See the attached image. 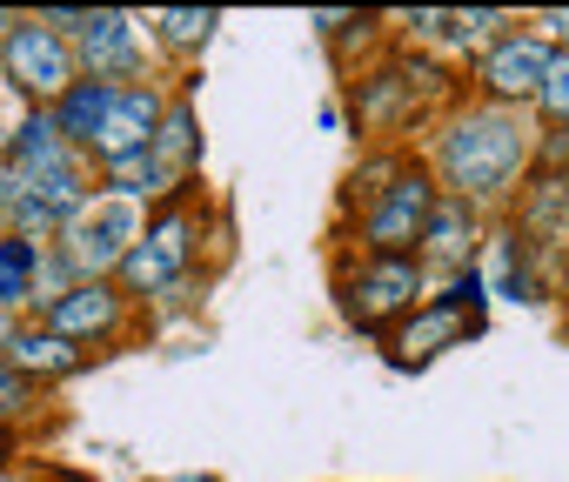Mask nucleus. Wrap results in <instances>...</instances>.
<instances>
[{"mask_svg":"<svg viewBox=\"0 0 569 482\" xmlns=\"http://www.w3.org/2000/svg\"><path fill=\"white\" fill-rule=\"evenodd\" d=\"M188 262H194V201L174 188L161 201V214L141 221V241L128 249V262L114 275H121L128 295H161V289H174L188 275Z\"/></svg>","mask_w":569,"mask_h":482,"instance_id":"4","label":"nucleus"},{"mask_svg":"<svg viewBox=\"0 0 569 482\" xmlns=\"http://www.w3.org/2000/svg\"><path fill=\"white\" fill-rule=\"evenodd\" d=\"M0 74H8L34 108H54V101L81 81V68H74V41H61L54 28H41V21L28 14V21L8 28V48H0Z\"/></svg>","mask_w":569,"mask_h":482,"instance_id":"7","label":"nucleus"},{"mask_svg":"<svg viewBox=\"0 0 569 482\" xmlns=\"http://www.w3.org/2000/svg\"><path fill=\"white\" fill-rule=\"evenodd\" d=\"M542 28H549V34H542L549 48H569V8H549V14H542Z\"/></svg>","mask_w":569,"mask_h":482,"instance_id":"21","label":"nucleus"},{"mask_svg":"<svg viewBox=\"0 0 569 482\" xmlns=\"http://www.w3.org/2000/svg\"><path fill=\"white\" fill-rule=\"evenodd\" d=\"M429 208H436L429 174L396 161V168H389V188H369V208H362V249H369V255H416Z\"/></svg>","mask_w":569,"mask_h":482,"instance_id":"6","label":"nucleus"},{"mask_svg":"<svg viewBox=\"0 0 569 482\" xmlns=\"http://www.w3.org/2000/svg\"><path fill=\"white\" fill-rule=\"evenodd\" d=\"M74 68H81V81L128 88V74L141 68V21L134 14H88V28L74 34Z\"/></svg>","mask_w":569,"mask_h":482,"instance_id":"12","label":"nucleus"},{"mask_svg":"<svg viewBox=\"0 0 569 482\" xmlns=\"http://www.w3.org/2000/svg\"><path fill=\"white\" fill-rule=\"evenodd\" d=\"M0 355H8L28 382L41 375V382H61V375H74L88 355L74 349V342H61V335H48L41 322H28V329H8V335H0Z\"/></svg>","mask_w":569,"mask_h":482,"instance_id":"14","label":"nucleus"},{"mask_svg":"<svg viewBox=\"0 0 569 482\" xmlns=\"http://www.w3.org/2000/svg\"><path fill=\"white\" fill-rule=\"evenodd\" d=\"M549 61H556V48L542 34H496L489 54H482V94H489V108L536 101L542 81H549Z\"/></svg>","mask_w":569,"mask_h":482,"instance_id":"9","label":"nucleus"},{"mask_svg":"<svg viewBox=\"0 0 569 482\" xmlns=\"http://www.w3.org/2000/svg\"><path fill=\"white\" fill-rule=\"evenodd\" d=\"M8 28H14V14H0V48H8Z\"/></svg>","mask_w":569,"mask_h":482,"instance_id":"23","label":"nucleus"},{"mask_svg":"<svg viewBox=\"0 0 569 482\" xmlns=\"http://www.w3.org/2000/svg\"><path fill=\"white\" fill-rule=\"evenodd\" d=\"M41 241H28V234H0V309H21V302H34V289H41Z\"/></svg>","mask_w":569,"mask_h":482,"instance_id":"17","label":"nucleus"},{"mask_svg":"<svg viewBox=\"0 0 569 482\" xmlns=\"http://www.w3.org/2000/svg\"><path fill=\"white\" fill-rule=\"evenodd\" d=\"M161 108H168V101H161L154 81H128V88H114V94H108V114H101V128H94V141H88V154H94L101 168L141 154V148L154 141V128H161Z\"/></svg>","mask_w":569,"mask_h":482,"instance_id":"10","label":"nucleus"},{"mask_svg":"<svg viewBox=\"0 0 569 482\" xmlns=\"http://www.w3.org/2000/svg\"><path fill=\"white\" fill-rule=\"evenodd\" d=\"M108 94H114L108 81H74V88L48 108V114H54V134H61L81 161H88V141H94V128H101V114H108Z\"/></svg>","mask_w":569,"mask_h":482,"instance_id":"16","label":"nucleus"},{"mask_svg":"<svg viewBox=\"0 0 569 482\" xmlns=\"http://www.w3.org/2000/svg\"><path fill=\"white\" fill-rule=\"evenodd\" d=\"M536 154V134L522 128V114L516 108H469L449 134H442V181H449V194H462V201H489V194H502L516 174H522V161Z\"/></svg>","mask_w":569,"mask_h":482,"instance_id":"1","label":"nucleus"},{"mask_svg":"<svg viewBox=\"0 0 569 482\" xmlns=\"http://www.w3.org/2000/svg\"><path fill=\"white\" fill-rule=\"evenodd\" d=\"M34 402V382L8 362V355H0V415H14V409H28Z\"/></svg>","mask_w":569,"mask_h":482,"instance_id":"20","label":"nucleus"},{"mask_svg":"<svg viewBox=\"0 0 569 482\" xmlns=\"http://www.w3.org/2000/svg\"><path fill=\"white\" fill-rule=\"evenodd\" d=\"M422 289H429V275H422L416 255H362V269L342 275V309H349L356 329L389 335L409 309H422Z\"/></svg>","mask_w":569,"mask_h":482,"instance_id":"5","label":"nucleus"},{"mask_svg":"<svg viewBox=\"0 0 569 482\" xmlns=\"http://www.w3.org/2000/svg\"><path fill=\"white\" fill-rule=\"evenodd\" d=\"M476 329H482V275L462 269V275L442 282V295H422V309H409V315L382 335V349H389L396 369H422V362H436L442 349H462Z\"/></svg>","mask_w":569,"mask_h":482,"instance_id":"2","label":"nucleus"},{"mask_svg":"<svg viewBox=\"0 0 569 482\" xmlns=\"http://www.w3.org/2000/svg\"><path fill=\"white\" fill-rule=\"evenodd\" d=\"M134 241H141V201L108 188L61 228V262L74 269V282H108L128 262Z\"/></svg>","mask_w":569,"mask_h":482,"instance_id":"3","label":"nucleus"},{"mask_svg":"<svg viewBox=\"0 0 569 482\" xmlns=\"http://www.w3.org/2000/svg\"><path fill=\"white\" fill-rule=\"evenodd\" d=\"M542 161H549V168H569V128H556V134L542 141Z\"/></svg>","mask_w":569,"mask_h":482,"instance_id":"22","label":"nucleus"},{"mask_svg":"<svg viewBox=\"0 0 569 482\" xmlns=\"http://www.w3.org/2000/svg\"><path fill=\"white\" fill-rule=\"evenodd\" d=\"M536 101H542V114H549V121H562V128H569V48H556L549 81H542V94H536Z\"/></svg>","mask_w":569,"mask_h":482,"instance_id":"19","label":"nucleus"},{"mask_svg":"<svg viewBox=\"0 0 569 482\" xmlns=\"http://www.w3.org/2000/svg\"><path fill=\"white\" fill-rule=\"evenodd\" d=\"M214 21H221V14H208V8H201V14H194V8H168V14H154V28H161L168 48H201V41L214 34Z\"/></svg>","mask_w":569,"mask_h":482,"instance_id":"18","label":"nucleus"},{"mask_svg":"<svg viewBox=\"0 0 569 482\" xmlns=\"http://www.w3.org/2000/svg\"><path fill=\"white\" fill-rule=\"evenodd\" d=\"M148 154H154V168H161L174 188L194 174V161H201V134H194V108H188V101H168V108H161V128H154Z\"/></svg>","mask_w":569,"mask_h":482,"instance_id":"15","label":"nucleus"},{"mask_svg":"<svg viewBox=\"0 0 569 482\" xmlns=\"http://www.w3.org/2000/svg\"><path fill=\"white\" fill-rule=\"evenodd\" d=\"M469 255H476V201L436 194V208H429V221H422V241H416L422 275H462Z\"/></svg>","mask_w":569,"mask_h":482,"instance_id":"13","label":"nucleus"},{"mask_svg":"<svg viewBox=\"0 0 569 482\" xmlns=\"http://www.w3.org/2000/svg\"><path fill=\"white\" fill-rule=\"evenodd\" d=\"M88 201H94V188H88V161L68 154V161H54L48 174H34V181L21 188V201L8 208V234H28V241L61 234Z\"/></svg>","mask_w":569,"mask_h":482,"instance_id":"8","label":"nucleus"},{"mask_svg":"<svg viewBox=\"0 0 569 482\" xmlns=\"http://www.w3.org/2000/svg\"><path fill=\"white\" fill-rule=\"evenodd\" d=\"M121 315H128V295L114 282H68L61 295L41 302V329L61 335V342H74V349L81 342H108L121 329Z\"/></svg>","mask_w":569,"mask_h":482,"instance_id":"11","label":"nucleus"}]
</instances>
